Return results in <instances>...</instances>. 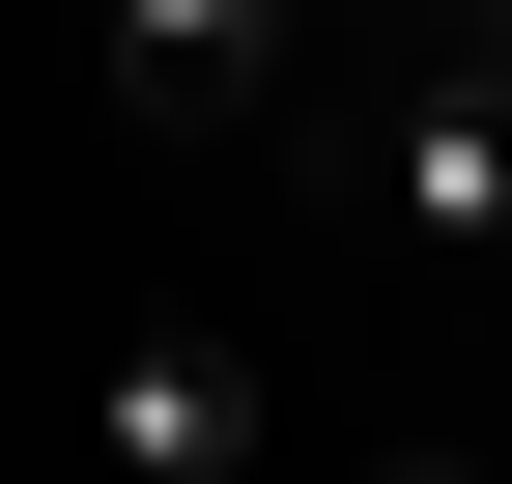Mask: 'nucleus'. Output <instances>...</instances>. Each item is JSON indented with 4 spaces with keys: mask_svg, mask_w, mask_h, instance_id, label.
<instances>
[{
    "mask_svg": "<svg viewBox=\"0 0 512 484\" xmlns=\"http://www.w3.org/2000/svg\"><path fill=\"white\" fill-rule=\"evenodd\" d=\"M285 0H86V86L143 114V143H256V114H285Z\"/></svg>",
    "mask_w": 512,
    "mask_h": 484,
    "instance_id": "1",
    "label": "nucleus"
},
{
    "mask_svg": "<svg viewBox=\"0 0 512 484\" xmlns=\"http://www.w3.org/2000/svg\"><path fill=\"white\" fill-rule=\"evenodd\" d=\"M256 428H285L256 342H114V371H86V456H114V484H228Z\"/></svg>",
    "mask_w": 512,
    "mask_h": 484,
    "instance_id": "2",
    "label": "nucleus"
},
{
    "mask_svg": "<svg viewBox=\"0 0 512 484\" xmlns=\"http://www.w3.org/2000/svg\"><path fill=\"white\" fill-rule=\"evenodd\" d=\"M285 29H313V57H342V29H399V0H285Z\"/></svg>",
    "mask_w": 512,
    "mask_h": 484,
    "instance_id": "3",
    "label": "nucleus"
}]
</instances>
